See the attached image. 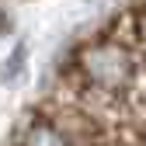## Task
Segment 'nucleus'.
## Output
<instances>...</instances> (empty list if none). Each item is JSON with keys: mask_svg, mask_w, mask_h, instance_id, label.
I'll return each instance as SVG.
<instances>
[{"mask_svg": "<svg viewBox=\"0 0 146 146\" xmlns=\"http://www.w3.org/2000/svg\"><path fill=\"white\" fill-rule=\"evenodd\" d=\"M25 146H70V143L52 122H35L25 136Z\"/></svg>", "mask_w": 146, "mask_h": 146, "instance_id": "obj_1", "label": "nucleus"}]
</instances>
